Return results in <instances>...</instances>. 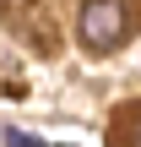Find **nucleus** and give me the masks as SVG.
<instances>
[{
	"label": "nucleus",
	"mask_w": 141,
	"mask_h": 147,
	"mask_svg": "<svg viewBox=\"0 0 141 147\" xmlns=\"http://www.w3.org/2000/svg\"><path fill=\"white\" fill-rule=\"evenodd\" d=\"M76 33H82V44H87L92 55H109V49H120V44L130 38V16H125L120 0H82Z\"/></svg>",
	"instance_id": "f257e3e1"
},
{
	"label": "nucleus",
	"mask_w": 141,
	"mask_h": 147,
	"mask_svg": "<svg viewBox=\"0 0 141 147\" xmlns=\"http://www.w3.org/2000/svg\"><path fill=\"white\" fill-rule=\"evenodd\" d=\"M5 142H11V147H43L38 136H27V131H5Z\"/></svg>",
	"instance_id": "f03ea898"
},
{
	"label": "nucleus",
	"mask_w": 141,
	"mask_h": 147,
	"mask_svg": "<svg viewBox=\"0 0 141 147\" xmlns=\"http://www.w3.org/2000/svg\"><path fill=\"white\" fill-rule=\"evenodd\" d=\"M130 147H141V109L130 115Z\"/></svg>",
	"instance_id": "7ed1b4c3"
}]
</instances>
